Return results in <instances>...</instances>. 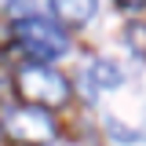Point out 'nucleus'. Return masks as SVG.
<instances>
[{
  "instance_id": "3",
  "label": "nucleus",
  "mask_w": 146,
  "mask_h": 146,
  "mask_svg": "<svg viewBox=\"0 0 146 146\" xmlns=\"http://www.w3.org/2000/svg\"><path fill=\"white\" fill-rule=\"evenodd\" d=\"M7 135L22 146H44L55 139V121L48 117L44 106H29V110H15L7 117Z\"/></svg>"
},
{
  "instance_id": "1",
  "label": "nucleus",
  "mask_w": 146,
  "mask_h": 146,
  "mask_svg": "<svg viewBox=\"0 0 146 146\" xmlns=\"http://www.w3.org/2000/svg\"><path fill=\"white\" fill-rule=\"evenodd\" d=\"M15 88L26 102L44 106V110H55V106L70 102V80L62 73H55L48 62H26L15 73Z\"/></svg>"
},
{
  "instance_id": "2",
  "label": "nucleus",
  "mask_w": 146,
  "mask_h": 146,
  "mask_svg": "<svg viewBox=\"0 0 146 146\" xmlns=\"http://www.w3.org/2000/svg\"><path fill=\"white\" fill-rule=\"evenodd\" d=\"M15 36H18V44L26 48V55L36 58V62H51V58L70 51L66 29H58L55 22H48V18H40V15L18 18L15 22Z\"/></svg>"
},
{
  "instance_id": "4",
  "label": "nucleus",
  "mask_w": 146,
  "mask_h": 146,
  "mask_svg": "<svg viewBox=\"0 0 146 146\" xmlns=\"http://www.w3.org/2000/svg\"><path fill=\"white\" fill-rule=\"evenodd\" d=\"M95 7H99V0H51V11L66 26H84L95 15Z\"/></svg>"
},
{
  "instance_id": "7",
  "label": "nucleus",
  "mask_w": 146,
  "mask_h": 146,
  "mask_svg": "<svg viewBox=\"0 0 146 146\" xmlns=\"http://www.w3.org/2000/svg\"><path fill=\"white\" fill-rule=\"evenodd\" d=\"M117 4H121V7H143L146 0H117Z\"/></svg>"
},
{
  "instance_id": "5",
  "label": "nucleus",
  "mask_w": 146,
  "mask_h": 146,
  "mask_svg": "<svg viewBox=\"0 0 146 146\" xmlns=\"http://www.w3.org/2000/svg\"><path fill=\"white\" fill-rule=\"evenodd\" d=\"M88 80L95 84V88L113 91V88H121V84H124V73H121V66H113L110 58H95V62L88 66Z\"/></svg>"
},
{
  "instance_id": "6",
  "label": "nucleus",
  "mask_w": 146,
  "mask_h": 146,
  "mask_svg": "<svg viewBox=\"0 0 146 146\" xmlns=\"http://www.w3.org/2000/svg\"><path fill=\"white\" fill-rule=\"evenodd\" d=\"M124 40L135 48V51H143V55H146V22H135V26H128Z\"/></svg>"
}]
</instances>
